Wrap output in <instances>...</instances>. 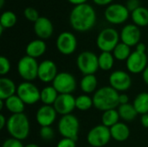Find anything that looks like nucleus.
I'll return each instance as SVG.
<instances>
[{
    "mask_svg": "<svg viewBox=\"0 0 148 147\" xmlns=\"http://www.w3.org/2000/svg\"><path fill=\"white\" fill-rule=\"evenodd\" d=\"M69 23L76 31L90 30L96 23V12L94 7L87 3L75 5L69 14Z\"/></svg>",
    "mask_w": 148,
    "mask_h": 147,
    "instance_id": "obj_1",
    "label": "nucleus"
},
{
    "mask_svg": "<svg viewBox=\"0 0 148 147\" xmlns=\"http://www.w3.org/2000/svg\"><path fill=\"white\" fill-rule=\"evenodd\" d=\"M120 94L110 86L102 87L96 90L93 95L94 107L102 112L116 109L119 106Z\"/></svg>",
    "mask_w": 148,
    "mask_h": 147,
    "instance_id": "obj_2",
    "label": "nucleus"
},
{
    "mask_svg": "<svg viewBox=\"0 0 148 147\" xmlns=\"http://www.w3.org/2000/svg\"><path fill=\"white\" fill-rule=\"evenodd\" d=\"M6 129L11 138L18 140H24L28 138L30 131L29 118L24 113L11 114L6 125Z\"/></svg>",
    "mask_w": 148,
    "mask_h": 147,
    "instance_id": "obj_3",
    "label": "nucleus"
},
{
    "mask_svg": "<svg viewBox=\"0 0 148 147\" xmlns=\"http://www.w3.org/2000/svg\"><path fill=\"white\" fill-rule=\"evenodd\" d=\"M57 129L62 138L71 139L77 141L80 131L79 120L72 113L62 116L58 121Z\"/></svg>",
    "mask_w": 148,
    "mask_h": 147,
    "instance_id": "obj_4",
    "label": "nucleus"
},
{
    "mask_svg": "<svg viewBox=\"0 0 148 147\" xmlns=\"http://www.w3.org/2000/svg\"><path fill=\"white\" fill-rule=\"evenodd\" d=\"M120 34L114 28H105L96 38V45L101 52H113L120 42Z\"/></svg>",
    "mask_w": 148,
    "mask_h": 147,
    "instance_id": "obj_5",
    "label": "nucleus"
},
{
    "mask_svg": "<svg viewBox=\"0 0 148 147\" xmlns=\"http://www.w3.org/2000/svg\"><path fill=\"white\" fill-rule=\"evenodd\" d=\"M39 63L36 59L29 55H24L19 59L16 70L19 76L24 81H32L37 78Z\"/></svg>",
    "mask_w": 148,
    "mask_h": 147,
    "instance_id": "obj_6",
    "label": "nucleus"
},
{
    "mask_svg": "<svg viewBox=\"0 0 148 147\" xmlns=\"http://www.w3.org/2000/svg\"><path fill=\"white\" fill-rule=\"evenodd\" d=\"M76 65L83 75H95L99 69L98 56L94 52L83 51L78 55Z\"/></svg>",
    "mask_w": 148,
    "mask_h": 147,
    "instance_id": "obj_7",
    "label": "nucleus"
},
{
    "mask_svg": "<svg viewBox=\"0 0 148 147\" xmlns=\"http://www.w3.org/2000/svg\"><path fill=\"white\" fill-rule=\"evenodd\" d=\"M111 139L110 128L102 124L94 126L87 134V141L92 147L105 146L109 143Z\"/></svg>",
    "mask_w": 148,
    "mask_h": 147,
    "instance_id": "obj_8",
    "label": "nucleus"
},
{
    "mask_svg": "<svg viewBox=\"0 0 148 147\" xmlns=\"http://www.w3.org/2000/svg\"><path fill=\"white\" fill-rule=\"evenodd\" d=\"M16 95L25 105H34L40 101L41 90L31 81H23L17 86Z\"/></svg>",
    "mask_w": 148,
    "mask_h": 147,
    "instance_id": "obj_9",
    "label": "nucleus"
},
{
    "mask_svg": "<svg viewBox=\"0 0 148 147\" xmlns=\"http://www.w3.org/2000/svg\"><path fill=\"white\" fill-rule=\"evenodd\" d=\"M130 15V11L126 5L122 3H111L104 12L105 18L108 22L113 24H121L125 23Z\"/></svg>",
    "mask_w": 148,
    "mask_h": 147,
    "instance_id": "obj_10",
    "label": "nucleus"
},
{
    "mask_svg": "<svg viewBox=\"0 0 148 147\" xmlns=\"http://www.w3.org/2000/svg\"><path fill=\"white\" fill-rule=\"evenodd\" d=\"M52 86L56 88L59 94H73L76 89V80L75 76L68 72L58 73L52 82Z\"/></svg>",
    "mask_w": 148,
    "mask_h": 147,
    "instance_id": "obj_11",
    "label": "nucleus"
},
{
    "mask_svg": "<svg viewBox=\"0 0 148 147\" xmlns=\"http://www.w3.org/2000/svg\"><path fill=\"white\" fill-rule=\"evenodd\" d=\"M56 48L58 51L64 55H72L77 48V39L75 36L69 31H63L57 36Z\"/></svg>",
    "mask_w": 148,
    "mask_h": 147,
    "instance_id": "obj_12",
    "label": "nucleus"
},
{
    "mask_svg": "<svg viewBox=\"0 0 148 147\" xmlns=\"http://www.w3.org/2000/svg\"><path fill=\"white\" fill-rule=\"evenodd\" d=\"M108 82L110 87L117 92H124L132 86V78L126 71L115 70L109 75Z\"/></svg>",
    "mask_w": 148,
    "mask_h": 147,
    "instance_id": "obj_13",
    "label": "nucleus"
},
{
    "mask_svg": "<svg viewBox=\"0 0 148 147\" xmlns=\"http://www.w3.org/2000/svg\"><path fill=\"white\" fill-rule=\"evenodd\" d=\"M147 61L148 56L147 53H141L134 50L126 61V66L130 73L134 75L140 74L147 68Z\"/></svg>",
    "mask_w": 148,
    "mask_h": 147,
    "instance_id": "obj_14",
    "label": "nucleus"
},
{
    "mask_svg": "<svg viewBox=\"0 0 148 147\" xmlns=\"http://www.w3.org/2000/svg\"><path fill=\"white\" fill-rule=\"evenodd\" d=\"M58 114L62 116L71 114L75 107V97L72 94H59L53 105Z\"/></svg>",
    "mask_w": 148,
    "mask_h": 147,
    "instance_id": "obj_15",
    "label": "nucleus"
},
{
    "mask_svg": "<svg viewBox=\"0 0 148 147\" xmlns=\"http://www.w3.org/2000/svg\"><path fill=\"white\" fill-rule=\"evenodd\" d=\"M120 37L121 42L128 45L129 47L136 46L139 42H140V41L141 37V32L140 27L134 23L125 25L120 33Z\"/></svg>",
    "mask_w": 148,
    "mask_h": 147,
    "instance_id": "obj_16",
    "label": "nucleus"
},
{
    "mask_svg": "<svg viewBox=\"0 0 148 147\" xmlns=\"http://www.w3.org/2000/svg\"><path fill=\"white\" fill-rule=\"evenodd\" d=\"M58 75L57 66L51 60H44L39 63L37 78L44 83L53 82Z\"/></svg>",
    "mask_w": 148,
    "mask_h": 147,
    "instance_id": "obj_17",
    "label": "nucleus"
},
{
    "mask_svg": "<svg viewBox=\"0 0 148 147\" xmlns=\"http://www.w3.org/2000/svg\"><path fill=\"white\" fill-rule=\"evenodd\" d=\"M57 113L53 106L42 105L38 108L36 113V120L37 124L42 126H51L56 120Z\"/></svg>",
    "mask_w": 148,
    "mask_h": 147,
    "instance_id": "obj_18",
    "label": "nucleus"
},
{
    "mask_svg": "<svg viewBox=\"0 0 148 147\" xmlns=\"http://www.w3.org/2000/svg\"><path fill=\"white\" fill-rule=\"evenodd\" d=\"M34 31L39 39L46 40L53 35L54 26L48 17L40 16L38 20L34 23Z\"/></svg>",
    "mask_w": 148,
    "mask_h": 147,
    "instance_id": "obj_19",
    "label": "nucleus"
},
{
    "mask_svg": "<svg viewBox=\"0 0 148 147\" xmlns=\"http://www.w3.org/2000/svg\"><path fill=\"white\" fill-rule=\"evenodd\" d=\"M46 49H47V45L44 40L38 38L29 42L27 44L25 52H26V55L36 59L42 56L46 52Z\"/></svg>",
    "mask_w": 148,
    "mask_h": 147,
    "instance_id": "obj_20",
    "label": "nucleus"
},
{
    "mask_svg": "<svg viewBox=\"0 0 148 147\" xmlns=\"http://www.w3.org/2000/svg\"><path fill=\"white\" fill-rule=\"evenodd\" d=\"M16 90L17 87L11 79L8 77L0 78V100L5 101L16 94Z\"/></svg>",
    "mask_w": 148,
    "mask_h": 147,
    "instance_id": "obj_21",
    "label": "nucleus"
},
{
    "mask_svg": "<svg viewBox=\"0 0 148 147\" xmlns=\"http://www.w3.org/2000/svg\"><path fill=\"white\" fill-rule=\"evenodd\" d=\"M111 137L117 142H124L130 136L129 127L123 122H118L110 128Z\"/></svg>",
    "mask_w": 148,
    "mask_h": 147,
    "instance_id": "obj_22",
    "label": "nucleus"
},
{
    "mask_svg": "<svg viewBox=\"0 0 148 147\" xmlns=\"http://www.w3.org/2000/svg\"><path fill=\"white\" fill-rule=\"evenodd\" d=\"M4 101V107L5 108L11 113V114H18V113H23L25 109V104L24 102L16 95H13Z\"/></svg>",
    "mask_w": 148,
    "mask_h": 147,
    "instance_id": "obj_23",
    "label": "nucleus"
},
{
    "mask_svg": "<svg viewBox=\"0 0 148 147\" xmlns=\"http://www.w3.org/2000/svg\"><path fill=\"white\" fill-rule=\"evenodd\" d=\"M97 86H98V81L95 75H83V77L80 81L81 90L86 94H90L93 93L95 94L97 90Z\"/></svg>",
    "mask_w": 148,
    "mask_h": 147,
    "instance_id": "obj_24",
    "label": "nucleus"
},
{
    "mask_svg": "<svg viewBox=\"0 0 148 147\" xmlns=\"http://www.w3.org/2000/svg\"><path fill=\"white\" fill-rule=\"evenodd\" d=\"M131 16L134 23L138 27H145L148 25V9L143 6H140L133 12Z\"/></svg>",
    "mask_w": 148,
    "mask_h": 147,
    "instance_id": "obj_25",
    "label": "nucleus"
},
{
    "mask_svg": "<svg viewBox=\"0 0 148 147\" xmlns=\"http://www.w3.org/2000/svg\"><path fill=\"white\" fill-rule=\"evenodd\" d=\"M59 94L56 90V88L51 86H46L41 90V97L40 101L42 102L43 105L53 106L56 102Z\"/></svg>",
    "mask_w": 148,
    "mask_h": 147,
    "instance_id": "obj_26",
    "label": "nucleus"
},
{
    "mask_svg": "<svg viewBox=\"0 0 148 147\" xmlns=\"http://www.w3.org/2000/svg\"><path fill=\"white\" fill-rule=\"evenodd\" d=\"M118 113L120 115V118L125 121H133L135 120V118L138 115V113L136 109L134 108L133 104L127 103L124 105H120L118 107Z\"/></svg>",
    "mask_w": 148,
    "mask_h": 147,
    "instance_id": "obj_27",
    "label": "nucleus"
},
{
    "mask_svg": "<svg viewBox=\"0 0 148 147\" xmlns=\"http://www.w3.org/2000/svg\"><path fill=\"white\" fill-rule=\"evenodd\" d=\"M133 105L136 109L138 114L143 115L148 113V93L142 92L136 95Z\"/></svg>",
    "mask_w": 148,
    "mask_h": 147,
    "instance_id": "obj_28",
    "label": "nucleus"
},
{
    "mask_svg": "<svg viewBox=\"0 0 148 147\" xmlns=\"http://www.w3.org/2000/svg\"><path fill=\"white\" fill-rule=\"evenodd\" d=\"M120 115L117 109H110L103 112L101 115V124L108 128H111L115 124L120 122Z\"/></svg>",
    "mask_w": 148,
    "mask_h": 147,
    "instance_id": "obj_29",
    "label": "nucleus"
},
{
    "mask_svg": "<svg viewBox=\"0 0 148 147\" xmlns=\"http://www.w3.org/2000/svg\"><path fill=\"white\" fill-rule=\"evenodd\" d=\"M114 57L112 52H101L98 55L99 68L103 71H109L113 68L114 64Z\"/></svg>",
    "mask_w": 148,
    "mask_h": 147,
    "instance_id": "obj_30",
    "label": "nucleus"
},
{
    "mask_svg": "<svg viewBox=\"0 0 148 147\" xmlns=\"http://www.w3.org/2000/svg\"><path fill=\"white\" fill-rule=\"evenodd\" d=\"M112 53L114 59L122 62V61H127L128 59V57L132 54V51H131V47H129L128 45L123 42H119Z\"/></svg>",
    "mask_w": 148,
    "mask_h": 147,
    "instance_id": "obj_31",
    "label": "nucleus"
},
{
    "mask_svg": "<svg viewBox=\"0 0 148 147\" xmlns=\"http://www.w3.org/2000/svg\"><path fill=\"white\" fill-rule=\"evenodd\" d=\"M94 107L93 97L83 94L75 98V107L80 111H88Z\"/></svg>",
    "mask_w": 148,
    "mask_h": 147,
    "instance_id": "obj_32",
    "label": "nucleus"
},
{
    "mask_svg": "<svg viewBox=\"0 0 148 147\" xmlns=\"http://www.w3.org/2000/svg\"><path fill=\"white\" fill-rule=\"evenodd\" d=\"M16 15L11 10L3 11L0 16V26L4 29H10L16 25Z\"/></svg>",
    "mask_w": 148,
    "mask_h": 147,
    "instance_id": "obj_33",
    "label": "nucleus"
},
{
    "mask_svg": "<svg viewBox=\"0 0 148 147\" xmlns=\"http://www.w3.org/2000/svg\"><path fill=\"white\" fill-rule=\"evenodd\" d=\"M39 135L44 141H50L55 137V131L51 126H42L40 128Z\"/></svg>",
    "mask_w": 148,
    "mask_h": 147,
    "instance_id": "obj_34",
    "label": "nucleus"
},
{
    "mask_svg": "<svg viewBox=\"0 0 148 147\" xmlns=\"http://www.w3.org/2000/svg\"><path fill=\"white\" fill-rule=\"evenodd\" d=\"M23 15H24V17L27 20H29L30 22H33V23L36 22L38 20V18L40 17L38 11L33 7L25 8L24 11H23Z\"/></svg>",
    "mask_w": 148,
    "mask_h": 147,
    "instance_id": "obj_35",
    "label": "nucleus"
},
{
    "mask_svg": "<svg viewBox=\"0 0 148 147\" xmlns=\"http://www.w3.org/2000/svg\"><path fill=\"white\" fill-rule=\"evenodd\" d=\"M10 68L11 65L9 59L3 55L0 56V75L2 76L6 75L10 71Z\"/></svg>",
    "mask_w": 148,
    "mask_h": 147,
    "instance_id": "obj_36",
    "label": "nucleus"
},
{
    "mask_svg": "<svg viewBox=\"0 0 148 147\" xmlns=\"http://www.w3.org/2000/svg\"><path fill=\"white\" fill-rule=\"evenodd\" d=\"M2 147H24L21 140L14 138H9L5 139L2 145Z\"/></svg>",
    "mask_w": 148,
    "mask_h": 147,
    "instance_id": "obj_37",
    "label": "nucleus"
},
{
    "mask_svg": "<svg viewBox=\"0 0 148 147\" xmlns=\"http://www.w3.org/2000/svg\"><path fill=\"white\" fill-rule=\"evenodd\" d=\"M56 147H76V141L71 139L62 138L58 141Z\"/></svg>",
    "mask_w": 148,
    "mask_h": 147,
    "instance_id": "obj_38",
    "label": "nucleus"
},
{
    "mask_svg": "<svg viewBox=\"0 0 148 147\" xmlns=\"http://www.w3.org/2000/svg\"><path fill=\"white\" fill-rule=\"evenodd\" d=\"M140 6V0H127L126 3V7L130 12H133Z\"/></svg>",
    "mask_w": 148,
    "mask_h": 147,
    "instance_id": "obj_39",
    "label": "nucleus"
},
{
    "mask_svg": "<svg viewBox=\"0 0 148 147\" xmlns=\"http://www.w3.org/2000/svg\"><path fill=\"white\" fill-rule=\"evenodd\" d=\"M119 103H120V105H124V104L129 103L128 95L126 94H120V96H119Z\"/></svg>",
    "mask_w": 148,
    "mask_h": 147,
    "instance_id": "obj_40",
    "label": "nucleus"
},
{
    "mask_svg": "<svg viewBox=\"0 0 148 147\" xmlns=\"http://www.w3.org/2000/svg\"><path fill=\"white\" fill-rule=\"evenodd\" d=\"M135 50H136V51H139V52H141V53H146L147 50V47L146 46L145 43H143V42H139V43L135 46Z\"/></svg>",
    "mask_w": 148,
    "mask_h": 147,
    "instance_id": "obj_41",
    "label": "nucleus"
},
{
    "mask_svg": "<svg viewBox=\"0 0 148 147\" xmlns=\"http://www.w3.org/2000/svg\"><path fill=\"white\" fill-rule=\"evenodd\" d=\"M113 1L114 0H93V2L99 6H105V5L108 6L109 4L112 3Z\"/></svg>",
    "mask_w": 148,
    "mask_h": 147,
    "instance_id": "obj_42",
    "label": "nucleus"
},
{
    "mask_svg": "<svg viewBox=\"0 0 148 147\" xmlns=\"http://www.w3.org/2000/svg\"><path fill=\"white\" fill-rule=\"evenodd\" d=\"M140 123H141V125H142L143 127L148 128V113H146V114L141 115Z\"/></svg>",
    "mask_w": 148,
    "mask_h": 147,
    "instance_id": "obj_43",
    "label": "nucleus"
},
{
    "mask_svg": "<svg viewBox=\"0 0 148 147\" xmlns=\"http://www.w3.org/2000/svg\"><path fill=\"white\" fill-rule=\"evenodd\" d=\"M7 119L5 118V116L3 114H1L0 115V129H3L4 127H6V125H7Z\"/></svg>",
    "mask_w": 148,
    "mask_h": 147,
    "instance_id": "obj_44",
    "label": "nucleus"
},
{
    "mask_svg": "<svg viewBox=\"0 0 148 147\" xmlns=\"http://www.w3.org/2000/svg\"><path fill=\"white\" fill-rule=\"evenodd\" d=\"M142 79H143L144 82L148 86V66L144 70V72L142 73Z\"/></svg>",
    "mask_w": 148,
    "mask_h": 147,
    "instance_id": "obj_45",
    "label": "nucleus"
},
{
    "mask_svg": "<svg viewBox=\"0 0 148 147\" xmlns=\"http://www.w3.org/2000/svg\"><path fill=\"white\" fill-rule=\"evenodd\" d=\"M69 3L75 4V5H79V4H82V3H86L88 0H68Z\"/></svg>",
    "mask_w": 148,
    "mask_h": 147,
    "instance_id": "obj_46",
    "label": "nucleus"
},
{
    "mask_svg": "<svg viewBox=\"0 0 148 147\" xmlns=\"http://www.w3.org/2000/svg\"><path fill=\"white\" fill-rule=\"evenodd\" d=\"M24 147H40L38 145L36 144H34V143H30V144H28L26 146H24Z\"/></svg>",
    "mask_w": 148,
    "mask_h": 147,
    "instance_id": "obj_47",
    "label": "nucleus"
},
{
    "mask_svg": "<svg viewBox=\"0 0 148 147\" xmlns=\"http://www.w3.org/2000/svg\"><path fill=\"white\" fill-rule=\"evenodd\" d=\"M3 3H4V0H0V8L3 6Z\"/></svg>",
    "mask_w": 148,
    "mask_h": 147,
    "instance_id": "obj_48",
    "label": "nucleus"
},
{
    "mask_svg": "<svg viewBox=\"0 0 148 147\" xmlns=\"http://www.w3.org/2000/svg\"><path fill=\"white\" fill-rule=\"evenodd\" d=\"M147 56H148V46H147Z\"/></svg>",
    "mask_w": 148,
    "mask_h": 147,
    "instance_id": "obj_49",
    "label": "nucleus"
}]
</instances>
